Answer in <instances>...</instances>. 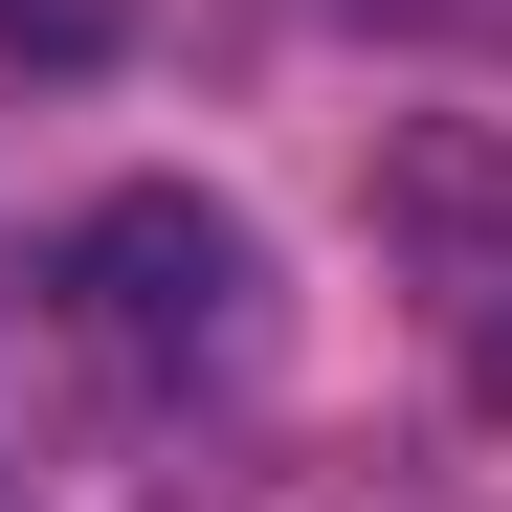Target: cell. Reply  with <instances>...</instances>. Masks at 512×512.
Returning <instances> with one entry per match:
<instances>
[{
    "label": "cell",
    "mask_w": 512,
    "mask_h": 512,
    "mask_svg": "<svg viewBox=\"0 0 512 512\" xmlns=\"http://www.w3.org/2000/svg\"><path fill=\"white\" fill-rule=\"evenodd\" d=\"M67 312H90L134 379H245L268 357V245H245L201 179H134V201L67 223Z\"/></svg>",
    "instance_id": "obj_1"
},
{
    "label": "cell",
    "mask_w": 512,
    "mask_h": 512,
    "mask_svg": "<svg viewBox=\"0 0 512 512\" xmlns=\"http://www.w3.org/2000/svg\"><path fill=\"white\" fill-rule=\"evenodd\" d=\"M401 23H446V45H512V0H401Z\"/></svg>",
    "instance_id": "obj_3"
},
{
    "label": "cell",
    "mask_w": 512,
    "mask_h": 512,
    "mask_svg": "<svg viewBox=\"0 0 512 512\" xmlns=\"http://www.w3.org/2000/svg\"><path fill=\"white\" fill-rule=\"evenodd\" d=\"M468 401L512 423V268H490V312H468Z\"/></svg>",
    "instance_id": "obj_2"
}]
</instances>
